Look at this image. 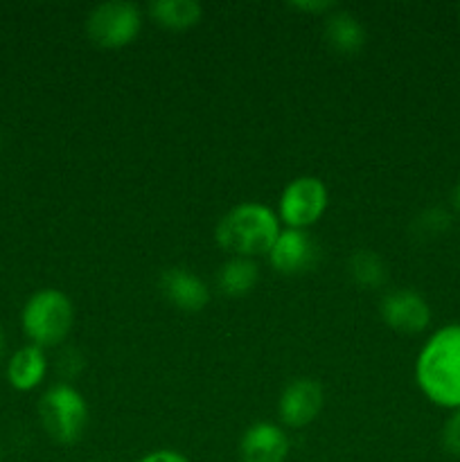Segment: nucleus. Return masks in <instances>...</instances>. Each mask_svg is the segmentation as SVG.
Returning a JSON list of instances; mask_svg holds the SVG:
<instances>
[{
	"mask_svg": "<svg viewBox=\"0 0 460 462\" xmlns=\"http://www.w3.org/2000/svg\"><path fill=\"white\" fill-rule=\"evenodd\" d=\"M415 379L428 402L442 409H460V323L437 329L415 361Z\"/></svg>",
	"mask_w": 460,
	"mask_h": 462,
	"instance_id": "obj_1",
	"label": "nucleus"
},
{
	"mask_svg": "<svg viewBox=\"0 0 460 462\" xmlns=\"http://www.w3.org/2000/svg\"><path fill=\"white\" fill-rule=\"evenodd\" d=\"M280 233V219L269 206L242 203L225 212L216 224V244L235 257L253 260L269 253Z\"/></svg>",
	"mask_w": 460,
	"mask_h": 462,
	"instance_id": "obj_2",
	"label": "nucleus"
},
{
	"mask_svg": "<svg viewBox=\"0 0 460 462\" xmlns=\"http://www.w3.org/2000/svg\"><path fill=\"white\" fill-rule=\"evenodd\" d=\"M23 332L32 346L54 347L68 338L75 320L72 300L59 289H41L23 307Z\"/></svg>",
	"mask_w": 460,
	"mask_h": 462,
	"instance_id": "obj_3",
	"label": "nucleus"
},
{
	"mask_svg": "<svg viewBox=\"0 0 460 462\" xmlns=\"http://www.w3.org/2000/svg\"><path fill=\"white\" fill-rule=\"evenodd\" d=\"M39 418L45 433L59 445H75L88 424V404L70 383L48 388L39 402Z\"/></svg>",
	"mask_w": 460,
	"mask_h": 462,
	"instance_id": "obj_4",
	"label": "nucleus"
},
{
	"mask_svg": "<svg viewBox=\"0 0 460 462\" xmlns=\"http://www.w3.org/2000/svg\"><path fill=\"white\" fill-rule=\"evenodd\" d=\"M143 27V14L140 7L126 0H111L102 3L86 18V32L88 39L99 48H124Z\"/></svg>",
	"mask_w": 460,
	"mask_h": 462,
	"instance_id": "obj_5",
	"label": "nucleus"
},
{
	"mask_svg": "<svg viewBox=\"0 0 460 462\" xmlns=\"http://www.w3.org/2000/svg\"><path fill=\"white\" fill-rule=\"evenodd\" d=\"M327 199V188L316 176L293 179L280 197L278 219L284 221L289 228L305 230L325 215Z\"/></svg>",
	"mask_w": 460,
	"mask_h": 462,
	"instance_id": "obj_6",
	"label": "nucleus"
},
{
	"mask_svg": "<svg viewBox=\"0 0 460 462\" xmlns=\"http://www.w3.org/2000/svg\"><path fill=\"white\" fill-rule=\"evenodd\" d=\"M382 319L400 334H419L431 323V307L413 289H395L382 300Z\"/></svg>",
	"mask_w": 460,
	"mask_h": 462,
	"instance_id": "obj_7",
	"label": "nucleus"
},
{
	"mask_svg": "<svg viewBox=\"0 0 460 462\" xmlns=\"http://www.w3.org/2000/svg\"><path fill=\"white\" fill-rule=\"evenodd\" d=\"M271 266L282 275H300L318 262V246L307 230L287 228L278 235L269 251Z\"/></svg>",
	"mask_w": 460,
	"mask_h": 462,
	"instance_id": "obj_8",
	"label": "nucleus"
},
{
	"mask_svg": "<svg viewBox=\"0 0 460 462\" xmlns=\"http://www.w3.org/2000/svg\"><path fill=\"white\" fill-rule=\"evenodd\" d=\"M323 386L314 379H293L282 391L278 402V415L287 427H307L318 418L323 409Z\"/></svg>",
	"mask_w": 460,
	"mask_h": 462,
	"instance_id": "obj_9",
	"label": "nucleus"
},
{
	"mask_svg": "<svg viewBox=\"0 0 460 462\" xmlns=\"http://www.w3.org/2000/svg\"><path fill=\"white\" fill-rule=\"evenodd\" d=\"M289 438L282 427L257 422L242 436L239 462H284L289 456Z\"/></svg>",
	"mask_w": 460,
	"mask_h": 462,
	"instance_id": "obj_10",
	"label": "nucleus"
},
{
	"mask_svg": "<svg viewBox=\"0 0 460 462\" xmlns=\"http://www.w3.org/2000/svg\"><path fill=\"white\" fill-rule=\"evenodd\" d=\"M161 291L180 311H201L210 302L207 284L189 269H167L161 275Z\"/></svg>",
	"mask_w": 460,
	"mask_h": 462,
	"instance_id": "obj_11",
	"label": "nucleus"
},
{
	"mask_svg": "<svg viewBox=\"0 0 460 462\" xmlns=\"http://www.w3.org/2000/svg\"><path fill=\"white\" fill-rule=\"evenodd\" d=\"M365 39H368L365 27L361 25L354 14L336 7L332 14L325 16V41H327L334 52L345 54V57L359 54L363 50Z\"/></svg>",
	"mask_w": 460,
	"mask_h": 462,
	"instance_id": "obj_12",
	"label": "nucleus"
},
{
	"mask_svg": "<svg viewBox=\"0 0 460 462\" xmlns=\"http://www.w3.org/2000/svg\"><path fill=\"white\" fill-rule=\"evenodd\" d=\"M48 373V359H45L43 347L25 346L12 355L7 364V379L16 391H34L41 386Z\"/></svg>",
	"mask_w": 460,
	"mask_h": 462,
	"instance_id": "obj_13",
	"label": "nucleus"
},
{
	"mask_svg": "<svg viewBox=\"0 0 460 462\" xmlns=\"http://www.w3.org/2000/svg\"><path fill=\"white\" fill-rule=\"evenodd\" d=\"M260 280V269L248 257H233L225 262L216 275V287L228 298H244L255 289Z\"/></svg>",
	"mask_w": 460,
	"mask_h": 462,
	"instance_id": "obj_14",
	"label": "nucleus"
},
{
	"mask_svg": "<svg viewBox=\"0 0 460 462\" xmlns=\"http://www.w3.org/2000/svg\"><path fill=\"white\" fill-rule=\"evenodd\" d=\"M149 16L167 30H189L203 16V7L197 0H153Z\"/></svg>",
	"mask_w": 460,
	"mask_h": 462,
	"instance_id": "obj_15",
	"label": "nucleus"
},
{
	"mask_svg": "<svg viewBox=\"0 0 460 462\" xmlns=\"http://www.w3.org/2000/svg\"><path fill=\"white\" fill-rule=\"evenodd\" d=\"M347 275L363 289H379L388 280V266L374 251H354L347 260Z\"/></svg>",
	"mask_w": 460,
	"mask_h": 462,
	"instance_id": "obj_16",
	"label": "nucleus"
},
{
	"mask_svg": "<svg viewBox=\"0 0 460 462\" xmlns=\"http://www.w3.org/2000/svg\"><path fill=\"white\" fill-rule=\"evenodd\" d=\"M454 224V217H451L449 210L440 206L427 208V210L419 212L418 217L410 224V230H413L415 237L419 239H436L440 235H445L446 230Z\"/></svg>",
	"mask_w": 460,
	"mask_h": 462,
	"instance_id": "obj_17",
	"label": "nucleus"
},
{
	"mask_svg": "<svg viewBox=\"0 0 460 462\" xmlns=\"http://www.w3.org/2000/svg\"><path fill=\"white\" fill-rule=\"evenodd\" d=\"M442 447L451 456H460V409L454 411V415L446 420L445 429H442Z\"/></svg>",
	"mask_w": 460,
	"mask_h": 462,
	"instance_id": "obj_18",
	"label": "nucleus"
},
{
	"mask_svg": "<svg viewBox=\"0 0 460 462\" xmlns=\"http://www.w3.org/2000/svg\"><path fill=\"white\" fill-rule=\"evenodd\" d=\"M81 370H84V356L77 350H72V347L63 350L61 356H59V373H61V377L72 379L77 377Z\"/></svg>",
	"mask_w": 460,
	"mask_h": 462,
	"instance_id": "obj_19",
	"label": "nucleus"
},
{
	"mask_svg": "<svg viewBox=\"0 0 460 462\" xmlns=\"http://www.w3.org/2000/svg\"><path fill=\"white\" fill-rule=\"evenodd\" d=\"M291 7L298 9V12L332 14L336 9V3H329V0H302V3H291Z\"/></svg>",
	"mask_w": 460,
	"mask_h": 462,
	"instance_id": "obj_20",
	"label": "nucleus"
},
{
	"mask_svg": "<svg viewBox=\"0 0 460 462\" xmlns=\"http://www.w3.org/2000/svg\"><path fill=\"white\" fill-rule=\"evenodd\" d=\"M140 462H189L185 456H180L179 451H170V449H162V451H153V454L144 456Z\"/></svg>",
	"mask_w": 460,
	"mask_h": 462,
	"instance_id": "obj_21",
	"label": "nucleus"
},
{
	"mask_svg": "<svg viewBox=\"0 0 460 462\" xmlns=\"http://www.w3.org/2000/svg\"><path fill=\"white\" fill-rule=\"evenodd\" d=\"M451 203H454L455 212H458V215H460V180H458V183H455L454 192H451Z\"/></svg>",
	"mask_w": 460,
	"mask_h": 462,
	"instance_id": "obj_22",
	"label": "nucleus"
},
{
	"mask_svg": "<svg viewBox=\"0 0 460 462\" xmlns=\"http://www.w3.org/2000/svg\"><path fill=\"white\" fill-rule=\"evenodd\" d=\"M3 355H5V332L3 328H0V359H3Z\"/></svg>",
	"mask_w": 460,
	"mask_h": 462,
	"instance_id": "obj_23",
	"label": "nucleus"
},
{
	"mask_svg": "<svg viewBox=\"0 0 460 462\" xmlns=\"http://www.w3.org/2000/svg\"><path fill=\"white\" fill-rule=\"evenodd\" d=\"M0 144H3V134H0Z\"/></svg>",
	"mask_w": 460,
	"mask_h": 462,
	"instance_id": "obj_24",
	"label": "nucleus"
}]
</instances>
